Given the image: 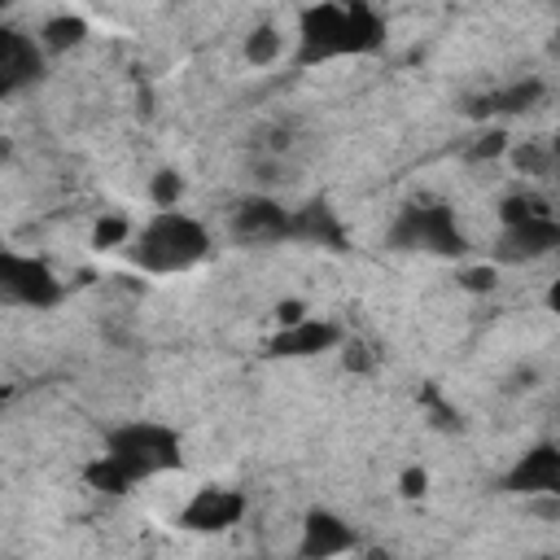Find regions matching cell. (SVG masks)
Here are the masks:
<instances>
[{
    "instance_id": "cell-1",
    "label": "cell",
    "mask_w": 560,
    "mask_h": 560,
    "mask_svg": "<svg viewBox=\"0 0 560 560\" xmlns=\"http://www.w3.org/2000/svg\"><path fill=\"white\" fill-rule=\"evenodd\" d=\"M385 39V22L368 4H315L298 13V66L328 57H363Z\"/></svg>"
},
{
    "instance_id": "cell-2",
    "label": "cell",
    "mask_w": 560,
    "mask_h": 560,
    "mask_svg": "<svg viewBox=\"0 0 560 560\" xmlns=\"http://www.w3.org/2000/svg\"><path fill=\"white\" fill-rule=\"evenodd\" d=\"M210 254V232L184 210H158L127 241V258L149 276H175L197 267Z\"/></svg>"
},
{
    "instance_id": "cell-3",
    "label": "cell",
    "mask_w": 560,
    "mask_h": 560,
    "mask_svg": "<svg viewBox=\"0 0 560 560\" xmlns=\"http://www.w3.org/2000/svg\"><path fill=\"white\" fill-rule=\"evenodd\" d=\"M105 455L118 459L136 481H144V477L179 468L184 464V442L171 424L131 420V424H118V429L105 433Z\"/></svg>"
},
{
    "instance_id": "cell-4",
    "label": "cell",
    "mask_w": 560,
    "mask_h": 560,
    "mask_svg": "<svg viewBox=\"0 0 560 560\" xmlns=\"http://www.w3.org/2000/svg\"><path fill=\"white\" fill-rule=\"evenodd\" d=\"M385 245L398 249V254H442V258H459L468 249V236L459 232L451 206L442 201H411L394 214L389 232H385Z\"/></svg>"
},
{
    "instance_id": "cell-5",
    "label": "cell",
    "mask_w": 560,
    "mask_h": 560,
    "mask_svg": "<svg viewBox=\"0 0 560 560\" xmlns=\"http://www.w3.org/2000/svg\"><path fill=\"white\" fill-rule=\"evenodd\" d=\"M66 298V284L44 258L0 249V306H26V311H52Z\"/></svg>"
},
{
    "instance_id": "cell-6",
    "label": "cell",
    "mask_w": 560,
    "mask_h": 560,
    "mask_svg": "<svg viewBox=\"0 0 560 560\" xmlns=\"http://www.w3.org/2000/svg\"><path fill=\"white\" fill-rule=\"evenodd\" d=\"M228 232L236 245H284L289 241V210L267 197V192H254V197H241L228 214Z\"/></svg>"
},
{
    "instance_id": "cell-7",
    "label": "cell",
    "mask_w": 560,
    "mask_h": 560,
    "mask_svg": "<svg viewBox=\"0 0 560 560\" xmlns=\"http://www.w3.org/2000/svg\"><path fill=\"white\" fill-rule=\"evenodd\" d=\"M245 516V494L232 486H201L179 508V529L188 534H223Z\"/></svg>"
},
{
    "instance_id": "cell-8",
    "label": "cell",
    "mask_w": 560,
    "mask_h": 560,
    "mask_svg": "<svg viewBox=\"0 0 560 560\" xmlns=\"http://www.w3.org/2000/svg\"><path fill=\"white\" fill-rule=\"evenodd\" d=\"M44 79V48L35 35H22L18 26L0 22V101Z\"/></svg>"
},
{
    "instance_id": "cell-9",
    "label": "cell",
    "mask_w": 560,
    "mask_h": 560,
    "mask_svg": "<svg viewBox=\"0 0 560 560\" xmlns=\"http://www.w3.org/2000/svg\"><path fill=\"white\" fill-rule=\"evenodd\" d=\"M354 525L337 516L332 508H311L302 516V538H298V560H337L354 551Z\"/></svg>"
},
{
    "instance_id": "cell-10",
    "label": "cell",
    "mask_w": 560,
    "mask_h": 560,
    "mask_svg": "<svg viewBox=\"0 0 560 560\" xmlns=\"http://www.w3.org/2000/svg\"><path fill=\"white\" fill-rule=\"evenodd\" d=\"M503 490H508V494H525V499L560 494V446H556V442L529 446V451L503 472Z\"/></svg>"
},
{
    "instance_id": "cell-11",
    "label": "cell",
    "mask_w": 560,
    "mask_h": 560,
    "mask_svg": "<svg viewBox=\"0 0 560 560\" xmlns=\"http://www.w3.org/2000/svg\"><path fill=\"white\" fill-rule=\"evenodd\" d=\"M560 245V223L556 219H534V223H521V228H503L499 232V245H494V258L499 262H538L547 254H556Z\"/></svg>"
},
{
    "instance_id": "cell-12",
    "label": "cell",
    "mask_w": 560,
    "mask_h": 560,
    "mask_svg": "<svg viewBox=\"0 0 560 560\" xmlns=\"http://www.w3.org/2000/svg\"><path fill=\"white\" fill-rule=\"evenodd\" d=\"M341 346V328L328 324V319H302L293 328H280L271 341H267V354L271 359H315V354H328Z\"/></svg>"
},
{
    "instance_id": "cell-13",
    "label": "cell",
    "mask_w": 560,
    "mask_h": 560,
    "mask_svg": "<svg viewBox=\"0 0 560 560\" xmlns=\"http://www.w3.org/2000/svg\"><path fill=\"white\" fill-rule=\"evenodd\" d=\"M289 241L324 245V249H346V223L337 219V210L324 197H315L302 210H289Z\"/></svg>"
},
{
    "instance_id": "cell-14",
    "label": "cell",
    "mask_w": 560,
    "mask_h": 560,
    "mask_svg": "<svg viewBox=\"0 0 560 560\" xmlns=\"http://www.w3.org/2000/svg\"><path fill=\"white\" fill-rule=\"evenodd\" d=\"M542 96H547V83H542V79H521V83H508V88H494V92L472 96V101H468V118L525 114V109H534Z\"/></svg>"
},
{
    "instance_id": "cell-15",
    "label": "cell",
    "mask_w": 560,
    "mask_h": 560,
    "mask_svg": "<svg viewBox=\"0 0 560 560\" xmlns=\"http://www.w3.org/2000/svg\"><path fill=\"white\" fill-rule=\"evenodd\" d=\"M88 39V18H79V13H57V18H48L44 26H39V35H35V44L44 48V52H70V48H79Z\"/></svg>"
},
{
    "instance_id": "cell-16",
    "label": "cell",
    "mask_w": 560,
    "mask_h": 560,
    "mask_svg": "<svg viewBox=\"0 0 560 560\" xmlns=\"http://www.w3.org/2000/svg\"><path fill=\"white\" fill-rule=\"evenodd\" d=\"M83 481H88L92 490H101V494H127V490L136 486V477H131L118 459H109L105 451H101L96 459L83 464Z\"/></svg>"
},
{
    "instance_id": "cell-17",
    "label": "cell",
    "mask_w": 560,
    "mask_h": 560,
    "mask_svg": "<svg viewBox=\"0 0 560 560\" xmlns=\"http://www.w3.org/2000/svg\"><path fill=\"white\" fill-rule=\"evenodd\" d=\"M534 219H556L551 201L542 192H512V197L499 201V223L503 228H521V223H534Z\"/></svg>"
},
{
    "instance_id": "cell-18",
    "label": "cell",
    "mask_w": 560,
    "mask_h": 560,
    "mask_svg": "<svg viewBox=\"0 0 560 560\" xmlns=\"http://www.w3.org/2000/svg\"><path fill=\"white\" fill-rule=\"evenodd\" d=\"M521 175H551V166H556V153H551V144L547 140H516V144H508V153H503Z\"/></svg>"
},
{
    "instance_id": "cell-19",
    "label": "cell",
    "mask_w": 560,
    "mask_h": 560,
    "mask_svg": "<svg viewBox=\"0 0 560 560\" xmlns=\"http://www.w3.org/2000/svg\"><path fill=\"white\" fill-rule=\"evenodd\" d=\"M245 61L249 66H276L280 61V52H284V44H280V26H271V22H258L249 35H245Z\"/></svg>"
},
{
    "instance_id": "cell-20",
    "label": "cell",
    "mask_w": 560,
    "mask_h": 560,
    "mask_svg": "<svg viewBox=\"0 0 560 560\" xmlns=\"http://www.w3.org/2000/svg\"><path fill=\"white\" fill-rule=\"evenodd\" d=\"M149 201H153L158 210H179V201H184V175H179L175 166L153 171V179H149Z\"/></svg>"
},
{
    "instance_id": "cell-21",
    "label": "cell",
    "mask_w": 560,
    "mask_h": 560,
    "mask_svg": "<svg viewBox=\"0 0 560 560\" xmlns=\"http://www.w3.org/2000/svg\"><path fill=\"white\" fill-rule=\"evenodd\" d=\"M131 219L127 214H101L96 219V228H92V245L96 249H118V245H127L131 241Z\"/></svg>"
},
{
    "instance_id": "cell-22",
    "label": "cell",
    "mask_w": 560,
    "mask_h": 560,
    "mask_svg": "<svg viewBox=\"0 0 560 560\" xmlns=\"http://www.w3.org/2000/svg\"><path fill=\"white\" fill-rule=\"evenodd\" d=\"M508 144H512V136H508L503 127H486V131L464 149V158H468V162H499V158L508 153Z\"/></svg>"
},
{
    "instance_id": "cell-23",
    "label": "cell",
    "mask_w": 560,
    "mask_h": 560,
    "mask_svg": "<svg viewBox=\"0 0 560 560\" xmlns=\"http://www.w3.org/2000/svg\"><path fill=\"white\" fill-rule=\"evenodd\" d=\"M455 284H459L464 293H494V284H499V267H494V262L464 267V271L455 276Z\"/></svg>"
},
{
    "instance_id": "cell-24",
    "label": "cell",
    "mask_w": 560,
    "mask_h": 560,
    "mask_svg": "<svg viewBox=\"0 0 560 560\" xmlns=\"http://www.w3.org/2000/svg\"><path fill=\"white\" fill-rule=\"evenodd\" d=\"M341 368L346 372H372L376 368V350L368 341L350 337V341H341Z\"/></svg>"
},
{
    "instance_id": "cell-25",
    "label": "cell",
    "mask_w": 560,
    "mask_h": 560,
    "mask_svg": "<svg viewBox=\"0 0 560 560\" xmlns=\"http://www.w3.org/2000/svg\"><path fill=\"white\" fill-rule=\"evenodd\" d=\"M398 494H402V499H424V494H429V472H424L420 464H407V468L398 472Z\"/></svg>"
},
{
    "instance_id": "cell-26",
    "label": "cell",
    "mask_w": 560,
    "mask_h": 560,
    "mask_svg": "<svg viewBox=\"0 0 560 560\" xmlns=\"http://www.w3.org/2000/svg\"><path fill=\"white\" fill-rule=\"evenodd\" d=\"M424 407H429V416H433V424H438V429H459V411H455V407H446V402H442V394H438L433 385L424 389Z\"/></svg>"
},
{
    "instance_id": "cell-27",
    "label": "cell",
    "mask_w": 560,
    "mask_h": 560,
    "mask_svg": "<svg viewBox=\"0 0 560 560\" xmlns=\"http://www.w3.org/2000/svg\"><path fill=\"white\" fill-rule=\"evenodd\" d=\"M302 319H311L302 298H284V302H276V324H280V328H293V324H302Z\"/></svg>"
},
{
    "instance_id": "cell-28",
    "label": "cell",
    "mask_w": 560,
    "mask_h": 560,
    "mask_svg": "<svg viewBox=\"0 0 560 560\" xmlns=\"http://www.w3.org/2000/svg\"><path fill=\"white\" fill-rule=\"evenodd\" d=\"M280 171H284V166H280V158H271V153L254 162V175H258L262 184H271V179H280Z\"/></svg>"
},
{
    "instance_id": "cell-29",
    "label": "cell",
    "mask_w": 560,
    "mask_h": 560,
    "mask_svg": "<svg viewBox=\"0 0 560 560\" xmlns=\"http://www.w3.org/2000/svg\"><path fill=\"white\" fill-rule=\"evenodd\" d=\"M9 153H13V140H9V136H0V162H9Z\"/></svg>"
},
{
    "instance_id": "cell-30",
    "label": "cell",
    "mask_w": 560,
    "mask_h": 560,
    "mask_svg": "<svg viewBox=\"0 0 560 560\" xmlns=\"http://www.w3.org/2000/svg\"><path fill=\"white\" fill-rule=\"evenodd\" d=\"M368 560H394V556H389V551H381V547H376V551H368Z\"/></svg>"
}]
</instances>
